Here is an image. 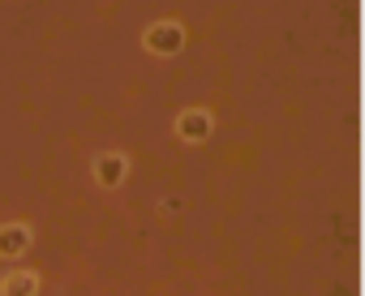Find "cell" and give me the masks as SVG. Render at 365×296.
I'll list each match as a JSON object with an SVG mask.
<instances>
[{
    "label": "cell",
    "instance_id": "obj_1",
    "mask_svg": "<svg viewBox=\"0 0 365 296\" xmlns=\"http://www.w3.org/2000/svg\"><path fill=\"white\" fill-rule=\"evenodd\" d=\"M142 48H146L150 56H176L180 48H185V26H180V22H172V18H163V22L146 26V35H142Z\"/></svg>",
    "mask_w": 365,
    "mask_h": 296
},
{
    "label": "cell",
    "instance_id": "obj_2",
    "mask_svg": "<svg viewBox=\"0 0 365 296\" xmlns=\"http://www.w3.org/2000/svg\"><path fill=\"white\" fill-rule=\"evenodd\" d=\"M176 137H180V142H207V137H211V112L185 107V112L176 116Z\"/></svg>",
    "mask_w": 365,
    "mask_h": 296
},
{
    "label": "cell",
    "instance_id": "obj_3",
    "mask_svg": "<svg viewBox=\"0 0 365 296\" xmlns=\"http://www.w3.org/2000/svg\"><path fill=\"white\" fill-rule=\"evenodd\" d=\"M125 176H129V159H125V155H99V159H95V181H99V189H116Z\"/></svg>",
    "mask_w": 365,
    "mask_h": 296
},
{
    "label": "cell",
    "instance_id": "obj_4",
    "mask_svg": "<svg viewBox=\"0 0 365 296\" xmlns=\"http://www.w3.org/2000/svg\"><path fill=\"white\" fill-rule=\"evenodd\" d=\"M31 249V228L26 223H5V228H0V258H22Z\"/></svg>",
    "mask_w": 365,
    "mask_h": 296
},
{
    "label": "cell",
    "instance_id": "obj_5",
    "mask_svg": "<svg viewBox=\"0 0 365 296\" xmlns=\"http://www.w3.org/2000/svg\"><path fill=\"white\" fill-rule=\"evenodd\" d=\"M39 292V275L35 270H9L0 279V296H35Z\"/></svg>",
    "mask_w": 365,
    "mask_h": 296
}]
</instances>
